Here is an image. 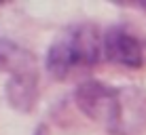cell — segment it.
<instances>
[{
  "label": "cell",
  "mask_w": 146,
  "mask_h": 135,
  "mask_svg": "<svg viewBox=\"0 0 146 135\" xmlns=\"http://www.w3.org/2000/svg\"><path fill=\"white\" fill-rule=\"evenodd\" d=\"M74 101L85 116L112 135H135L146 127V93L138 87L87 80L76 87Z\"/></svg>",
  "instance_id": "cell-1"
},
{
  "label": "cell",
  "mask_w": 146,
  "mask_h": 135,
  "mask_svg": "<svg viewBox=\"0 0 146 135\" xmlns=\"http://www.w3.org/2000/svg\"><path fill=\"white\" fill-rule=\"evenodd\" d=\"M104 57V34L95 26L83 23L59 34L47 55V70L55 78L68 76L72 70L93 66Z\"/></svg>",
  "instance_id": "cell-2"
},
{
  "label": "cell",
  "mask_w": 146,
  "mask_h": 135,
  "mask_svg": "<svg viewBox=\"0 0 146 135\" xmlns=\"http://www.w3.org/2000/svg\"><path fill=\"white\" fill-rule=\"evenodd\" d=\"M0 68L11 74L7 82V99L13 108L30 112L38 97V61L28 49L0 38Z\"/></svg>",
  "instance_id": "cell-3"
},
{
  "label": "cell",
  "mask_w": 146,
  "mask_h": 135,
  "mask_svg": "<svg viewBox=\"0 0 146 135\" xmlns=\"http://www.w3.org/2000/svg\"><path fill=\"white\" fill-rule=\"evenodd\" d=\"M104 57L125 68H140L144 61V49L129 30L114 26L104 34Z\"/></svg>",
  "instance_id": "cell-4"
},
{
  "label": "cell",
  "mask_w": 146,
  "mask_h": 135,
  "mask_svg": "<svg viewBox=\"0 0 146 135\" xmlns=\"http://www.w3.org/2000/svg\"><path fill=\"white\" fill-rule=\"evenodd\" d=\"M36 135H47V129H44V127H40L38 131H36Z\"/></svg>",
  "instance_id": "cell-5"
}]
</instances>
